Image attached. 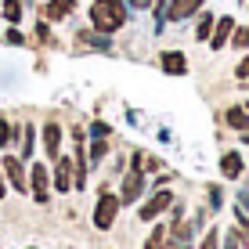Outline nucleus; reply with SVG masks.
I'll use <instances>...</instances> for the list:
<instances>
[{
    "mask_svg": "<svg viewBox=\"0 0 249 249\" xmlns=\"http://www.w3.org/2000/svg\"><path fill=\"white\" fill-rule=\"evenodd\" d=\"M235 76H238V80H249V54H246L242 62L235 65Z\"/></svg>",
    "mask_w": 249,
    "mask_h": 249,
    "instance_id": "obj_26",
    "label": "nucleus"
},
{
    "mask_svg": "<svg viewBox=\"0 0 249 249\" xmlns=\"http://www.w3.org/2000/svg\"><path fill=\"white\" fill-rule=\"evenodd\" d=\"M231 44L242 47V51H249V29H246V25H235V33H231Z\"/></svg>",
    "mask_w": 249,
    "mask_h": 249,
    "instance_id": "obj_20",
    "label": "nucleus"
},
{
    "mask_svg": "<svg viewBox=\"0 0 249 249\" xmlns=\"http://www.w3.org/2000/svg\"><path fill=\"white\" fill-rule=\"evenodd\" d=\"M231 33H235V18H231V15H220V18L213 22V33H210V47H213V51H224V44L231 40Z\"/></svg>",
    "mask_w": 249,
    "mask_h": 249,
    "instance_id": "obj_8",
    "label": "nucleus"
},
{
    "mask_svg": "<svg viewBox=\"0 0 249 249\" xmlns=\"http://www.w3.org/2000/svg\"><path fill=\"white\" fill-rule=\"evenodd\" d=\"M47 188H51V170L44 166V162H33V166H29V192H33V199H36L40 206L51 199Z\"/></svg>",
    "mask_w": 249,
    "mask_h": 249,
    "instance_id": "obj_5",
    "label": "nucleus"
},
{
    "mask_svg": "<svg viewBox=\"0 0 249 249\" xmlns=\"http://www.w3.org/2000/svg\"><path fill=\"white\" fill-rule=\"evenodd\" d=\"M242 166H246V159H242V152H235V148H228L224 156H220V174L228 177V181H238L242 177Z\"/></svg>",
    "mask_w": 249,
    "mask_h": 249,
    "instance_id": "obj_10",
    "label": "nucleus"
},
{
    "mask_svg": "<svg viewBox=\"0 0 249 249\" xmlns=\"http://www.w3.org/2000/svg\"><path fill=\"white\" fill-rule=\"evenodd\" d=\"M105 156H108V137H94V141H90V159L101 162Z\"/></svg>",
    "mask_w": 249,
    "mask_h": 249,
    "instance_id": "obj_19",
    "label": "nucleus"
},
{
    "mask_svg": "<svg viewBox=\"0 0 249 249\" xmlns=\"http://www.w3.org/2000/svg\"><path fill=\"white\" fill-rule=\"evenodd\" d=\"M116 213H119V195H112L105 188L101 192V199H98V206H94V228L98 231H108L112 228V220H116Z\"/></svg>",
    "mask_w": 249,
    "mask_h": 249,
    "instance_id": "obj_3",
    "label": "nucleus"
},
{
    "mask_svg": "<svg viewBox=\"0 0 249 249\" xmlns=\"http://www.w3.org/2000/svg\"><path fill=\"white\" fill-rule=\"evenodd\" d=\"M90 134H94V137H108L112 130H108V123H105V119H94V123H90Z\"/></svg>",
    "mask_w": 249,
    "mask_h": 249,
    "instance_id": "obj_23",
    "label": "nucleus"
},
{
    "mask_svg": "<svg viewBox=\"0 0 249 249\" xmlns=\"http://www.w3.org/2000/svg\"><path fill=\"white\" fill-rule=\"evenodd\" d=\"M210 202H213V206H220V188H217V184L210 188Z\"/></svg>",
    "mask_w": 249,
    "mask_h": 249,
    "instance_id": "obj_29",
    "label": "nucleus"
},
{
    "mask_svg": "<svg viewBox=\"0 0 249 249\" xmlns=\"http://www.w3.org/2000/svg\"><path fill=\"white\" fill-rule=\"evenodd\" d=\"M36 36H40V44H51V25H47V18L36 22Z\"/></svg>",
    "mask_w": 249,
    "mask_h": 249,
    "instance_id": "obj_25",
    "label": "nucleus"
},
{
    "mask_svg": "<svg viewBox=\"0 0 249 249\" xmlns=\"http://www.w3.org/2000/svg\"><path fill=\"white\" fill-rule=\"evenodd\" d=\"M242 144H249V130H242Z\"/></svg>",
    "mask_w": 249,
    "mask_h": 249,
    "instance_id": "obj_31",
    "label": "nucleus"
},
{
    "mask_svg": "<svg viewBox=\"0 0 249 249\" xmlns=\"http://www.w3.org/2000/svg\"><path fill=\"white\" fill-rule=\"evenodd\" d=\"M44 152H47V159L62 156V123H54V119L44 123Z\"/></svg>",
    "mask_w": 249,
    "mask_h": 249,
    "instance_id": "obj_9",
    "label": "nucleus"
},
{
    "mask_svg": "<svg viewBox=\"0 0 249 249\" xmlns=\"http://www.w3.org/2000/svg\"><path fill=\"white\" fill-rule=\"evenodd\" d=\"M126 4H130V7H137V11H148V7L156 4V0H126Z\"/></svg>",
    "mask_w": 249,
    "mask_h": 249,
    "instance_id": "obj_27",
    "label": "nucleus"
},
{
    "mask_svg": "<svg viewBox=\"0 0 249 249\" xmlns=\"http://www.w3.org/2000/svg\"><path fill=\"white\" fill-rule=\"evenodd\" d=\"M15 134H18V130L11 126V119H7V116H0V148H7V144L15 141Z\"/></svg>",
    "mask_w": 249,
    "mask_h": 249,
    "instance_id": "obj_18",
    "label": "nucleus"
},
{
    "mask_svg": "<svg viewBox=\"0 0 249 249\" xmlns=\"http://www.w3.org/2000/svg\"><path fill=\"white\" fill-rule=\"evenodd\" d=\"M224 123L231 126V130H238V134L249 130V108L246 105H231L228 112H224Z\"/></svg>",
    "mask_w": 249,
    "mask_h": 249,
    "instance_id": "obj_15",
    "label": "nucleus"
},
{
    "mask_svg": "<svg viewBox=\"0 0 249 249\" xmlns=\"http://www.w3.org/2000/svg\"><path fill=\"white\" fill-rule=\"evenodd\" d=\"M224 249H238V235H235V231H228V238H224Z\"/></svg>",
    "mask_w": 249,
    "mask_h": 249,
    "instance_id": "obj_28",
    "label": "nucleus"
},
{
    "mask_svg": "<svg viewBox=\"0 0 249 249\" xmlns=\"http://www.w3.org/2000/svg\"><path fill=\"white\" fill-rule=\"evenodd\" d=\"M141 162H144V156H141V152H134V159H130V174L123 177L119 206H130V202H137V195L144 192V170H141Z\"/></svg>",
    "mask_w": 249,
    "mask_h": 249,
    "instance_id": "obj_2",
    "label": "nucleus"
},
{
    "mask_svg": "<svg viewBox=\"0 0 249 249\" xmlns=\"http://www.w3.org/2000/svg\"><path fill=\"white\" fill-rule=\"evenodd\" d=\"M217 242H220L217 228H210V231H206V238H202V246H199V249H217Z\"/></svg>",
    "mask_w": 249,
    "mask_h": 249,
    "instance_id": "obj_24",
    "label": "nucleus"
},
{
    "mask_svg": "<svg viewBox=\"0 0 249 249\" xmlns=\"http://www.w3.org/2000/svg\"><path fill=\"white\" fill-rule=\"evenodd\" d=\"M72 159H65V156H58L54 159V188L58 192H72Z\"/></svg>",
    "mask_w": 249,
    "mask_h": 249,
    "instance_id": "obj_12",
    "label": "nucleus"
},
{
    "mask_svg": "<svg viewBox=\"0 0 249 249\" xmlns=\"http://www.w3.org/2000/svg\"><path fill=\"white\" fill-rule=\"evenodd\" d=\"M246 108H249V105H246Z\"/></svg>",
    "mask_w": 249,
    "mask_h": 249,
    "instance_id": "obj_32",
    "label": "nucleus"
},
{
    "mask_svg": "<svg viewBox=\"0 0 249 249\" xmlns=\"http://www.w3.org/2000/svg\"><path fill=\"white\" fill-rule=\"evenodd\" d=\"M76 11V0H47L44 4V18L47 22H62Z\"/></svg>",
    "mask_w": 249,
    "mask_h": 249,
    "instance_id": "obj_14",
    "label": "nucleus"
},
{
    "mask_svg": "<svg viewBox=\"0 0 249 249\" xmlns=\"http://www.w3.org/2000/svg\"><path fill=\"white\" fill-rule=\"evenodd\" d=\"M213 22H217V18H213L210 11H202V15H199V22H195V40H210V33H213Z\"/></svg>",
    "mask_w": 249,
    "mask_h": 249,
    "instance_id": "obj_17",
    "label": "nucleus"
},
{
    "mask_svg": "<svg viewBox=\"0 0 249 249\" xmlns=\"http://www.w3.org/2000/svg\"><path fill=\"white\" fill-rule=\"evenodd\" d=\"M76 47H94V51H112V40L98 29H80L76 33Z\"/></svg>",
    "mask_w": 249,
    "mask_h": 249,
    "instance_id": "obj_11",
    "label": "nucleus"
},
{
    "mask_svg": "<svg viewBox=\"0 0 249 249\" xmlns=\"http://www.w3.org/2000/svg\"><path fill=\"white\" fill-rule=\"evenodd\" d=\"M90 25L105 36H112L116 29L126 25V4L123 0H94L90 4Z\"/></svg>",
    "mask_w": 249,
    "mask_h": 249,
    "instance_id": "obj_1",
    "label": "nucleus"
},
{
    "mask_svg": "<svg viewBox=\"0 0 249 249\" xmlns=\"http://www.w3.org/2000/svg\"><path fill=\"white\" fill-rule=\"evenodd\" d=\"M22 11H25L22 0H4V7H0V15H4L7 25H18V22H22Z\"/></svg>",
    "mask_w": 249,
    "mask_h": 249,
    "instance_id": "obj_16",
    "label": "nucleus"
},
{
    "mask_svg": "<svg viewBox=\"0 0 249 249\" xmlns=\"http://www.w3.org/2000/svg\"><path fill=\"white\" fill-rule=\"evenodd\" d=\"M4 192H7V188H4V174H0V199H4Z\"/></svg>",
    "mask_w": 249,
    "mask_h": 249,
    "instance_id": "obj_30",
    "label": "nucleus"
},
{
    "mask_svg": "<svg viewBox=\"0 0 249 249\" xmlns=\"http://www.w3.org/2000/svg\"><path fill=\"white\" fill-rule=\"evenodd\" d=\"M159 65H162V72H170V76H184L188 72V58L181 54V51H162Z\"/></svg>",
    "mask_w": 249,
    "mask_h": 249,
    "instance_id": "obj_13",
    "label": "nucleus"
},
{
    "mask_svg": "<svg viewBox=\"0 0 249 249\" xmlns=\"http://www.w3.org/2000/svg\"><path fill=\"white\" fill-rule=\"evenodd\" d=\"M199 11H202V0H170L162 22H184V18H192V15H199Z\"/></svg>",
    "mask_w": 249,
    "mask_h": 249,
    "instance_id": "obj_6",
    "label": "nucleus"
},
{
    "mask_svg": "<svg viewBox=\"0 0 249 249\" xmlns=\"http://www.w3.org/2000/svg\"><path fill=\"white\" fill-rule=\"evenodd\" d=\"M4 40H7V44H11V47H22V44H25V33L18 29V25H11V29L4 33Z\"/></svg>",
    "mask_w": 249,
    "mask_h": 249,
    "instance_id": "obj_21",
    "label": "nucleus"
},
{
    "mask_svg": "<svg viewBox=\"0 0 249 249\" xmlns=\"http://www.w3.org/2000/svg\"><path fill=\"white\" fill-rule=\"evenodd\" d=\"M0 174L11 181L15 192H29V170H25V159H18V156H4V162H0Z\"/></svg>",
    "mask_w": 249,
    "mask_h": 249,
    "instance_id": "obj_4",
    "label": "nucleus"
},
{
    "mask_svg": "<svg viewBox=\"0 0 249 249\" xmlns=\"http://www.w3.org/2000/svg\"><path fill=\"white\" fill-rule=\"evenodd\" d=\"M162 238H166V228H156V231H152V238H148V246H144V249H162Z\"/></svg>",
    "mask_w": 249,
    "mask_h": 249,
    "instance_id": "obj_22",
    "label": "nucleus"
},
{
    "mask_svg": "<svg viewBox=\"0 0 249 249\" xmlns=\"http://www.w3.org/2000/svg\"><path fill=\"white\" fill-rule=\"evenodd\" d=\"M170 206H174V195H170V192H156L141 210H137V217H141V220H156L162 210H170Z\"/></svg>",
    "mask_w": 249,
    "mask_h": 249,
    "instance_id": "obj_7",
    "label": "nucleus"
}]
</instances>
